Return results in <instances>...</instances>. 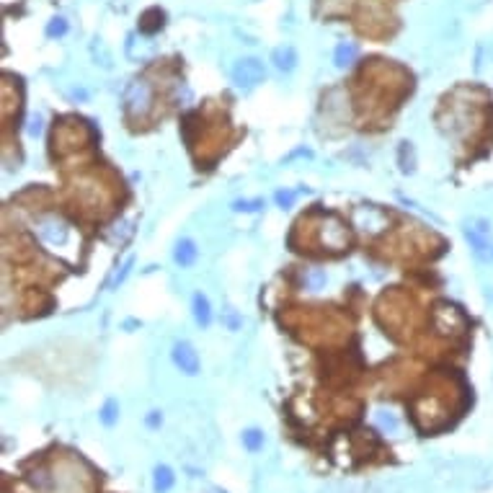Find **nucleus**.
<instances>
[{
	"instance_id": "obj_1",
	"label": "nucleus",
	"mask_w": 493,
	"mask_h": 493,
	"mask_svg": "<svg viewBox=\"0 0 493 493\" xmlns=\"http://www.w3.org/2000/svg\"><path fill=\"white\" fill-rule=\"evenodd\" d=\"M264 78H267V68H264V62L256 57H243L233 65V83H235L238 88H243V90L256 88Z\"/></svg>"
},
{
	"instance_id": "obj_2",
	"label": "nucleus",
	"mask_w": 493,
	"mask_h": 493,
	"mask_svg": "<svg viewBox=\"0 0 493 493\" xmlns=\"http://www.w3.org/2000/svg\"><path fill=\"white\" fill-rule=\"evenodd\" d=\"M124 104L132 114H145L153 104V88L148 86V80H132L124 90Z\"/></svg>"
},
{
	"instance_id": "obj_3",
	"label": "nucleus",
	"mask_w": 493,
	"mask_h": 493,
	"mask_svg": "<svg viewBox=\"0 0 493 493\" xmlns=\"http://www.w3.org/2000/svg\"><path fill=\"white\" fill-rule=\"evenodd\" d=\"M171 359H173V365H176L178 369L188 377L199 375V369H202L199 354L194 351V346L188 344V341H176L173 349H171Z\"/></svg>"
},
{
	"instance_id": "obj_4",
	"label": "nucleus",
	"mask_w": 493,
	"mask_h": 493,
	"mask_svg": "<svg viewBox=\"0 0 493 493\" xmlns=\"http://www.w3.org/2000/svg\"><path fill=\"white\" fill-rule=\"evenodd\" d=\"M197 256H199V248L191 238H181V240L176 243V248H173V261H176L181 269L194 267Z\"/></svg>"
},
{
	"instance_id": "obj_5",
	"label": "nucleus",
	"mask_w": 493,
	"mask_h": 493,
	"mask_svg": "<svg viewBox=\"0 0 493 493\" xmlns=\"http://www.w3.org/2000/svg\"><path fill=\"white\" fill-rule=\"evenodd\" d=\"M271 62L279 72H292L297 68V50L292 44H282L271 52Z\"/></svg>"
},
{
	"instance_id": "obj_6",
	"label": "nucleus",
	"mask_w": 493,
	"mask_h": 493,
	"mask_svg": "<svg viewBox=\"0 0 493 493\" xmlns=\"http://www.w3.org/2000/svg\"><path fill=\"white\" fill-rule=\"evenodd\" d=\"M173 485H176V473H173V467H168V465H155V470H153V491L168 493Z\"/></svg>"
},
{
	"instance_id": "obj_7",
	"label": "nucleus",
	"mask_w": 493,
	"mask_h": 493,
	"mask_svg": "<svg viewBox=\"0 0 493 493\" xmlns=\"http://www.w3.org/2000/svg\"><path fill=\"white\" fill-rule=\"evenodd\" d=\"M191 313H194V320L202 328H207L212 323V307H209V300L202 292H197L194 300H191Z\"/></svg>"
},
{
	"instance_id": "obj_8",
	"label": "nucleus",
	"mask_w": 493,
	"mask_h": 493,
	"mask_svg": "<svg viewBox=\"0 0 493 493\" xmlns=\"http://www.w3.org/2000/svg\"><path fill=\"white\" fill-rule=\"evenodd\" d=\"M163 23H166V13L160 8H150L142 13V19H139V31L142 34H155V31L163 29Z\"/></svg>"
},
{
	"instance_id": "obj_9",
	"label": "nucleus",
	"mask_w": 493,
	"mask_h": 493,
	"mask_svg": "<svg viewBox=\"0 0 493 493\" xmlns=\"http://www.w3.org/2000/svg\"><path fill=\"white\" fill-rule=\"evenodd\" d=\"M240 442H243V447H246L248 452H261L264 450V444H267V434L258 429V426H251V429H246L243 434H240Z\"/></svg>"
},
{
	"instance_id": "obj_10",
	"label": "nucleus",
	"mask_w": 493,
	"mask_h": 493,
	"mask_svg": "<svg viewBox=\"0 0 493 493\" xmlns=\"http://www.w3.org/2000/svg\"><path fill=\"white\" fill-rule=\"evenodd\" d=\"M356 59V47L351 44V41H341L338 47H336V52H334V65L336 68H349L351 62Z\"/></svg>"
},
{
	"instance_id": "obj_11",
	"label": "nucleus",
	"mask_w": 493,
	"mask_h": 493,
	"mask_svg": "<svg viewBox=\"0 0 493 493\" xmlns=\"http://www.w3.org/2000/svg\"><path fill=\"white\" fill-rule=\"evenodd\" d=\"M39 233H41V238H47L50 243H62V240H65V227L59 225V222H55V220L41 222Z\"/></svg>"
},
{
	"instance_id": "obj_12",
	"label": "nucleus",
	"mask_w": 493,
	"mask_h": 493,
	"mask_svg": "<svg viewBox=\"0 0 493 493\" xmlns=\"http://www.w3.org/2000/svg\"><path fill=\"white\" fill-rule=\"evenodd\" d=\"M99 421L104 426H117L119 424V403L114 400V398H109L106 403H104V408L99 411Z\"/></svg>"
},
{
	"instance_id": "obj_13",
	"label": "nucleus",
	"mask_w": 493,
	"mask_h": 493,
	"mask_svg": "<svg viewBox=\"0 0 493 493\" xmlns=\"http://www.w3.org/2000/svg\"><path fill=\"white\" fill-rule=\"evenodd\" d=\"M233 209L235 212H258V209H264V199H235L233 202Z\"/></svg>"
},
{
	"instance_id": "obj_14",
	"label": "nucleus",
	"mask_w": 493,
	"mask_h": 493,
	"mask_svg": "<svg viewBox=\"0 0 493 493\" xmlns=\"http://www.w3.org/2000/svg\"><path fill=\"white\" fill-rule=\"evenodd\" d=\"M375 418H377V426H380L383 432H387V434H395V432H398V418H395L393 414H387V411H380Z\"/></svg>"
},
{
	"instance_id": "obj_15",
	"label": "nucleus",
	"mask_w": 493,
	"mask_h": 493,
	"mask_svg": "<svg viewBox=\"0 0 493 493\" xmlns=\"http://www.w3.org/2000/svg\"><path fill=\"white\" fill-rule=\"evenodd\" d=\"M68 34V19H62V16H57V19H52L50 23H47V37H65Z\"/></svg>"
},
{
	"instance_id": "obj_16",
	"label": "nucleus",
	"mask_w": 493,
	"mask_h": 493,
	"mask_svg": "<svg viewBox=\"0 0 493 493\" xmlns=\"http://www.w3.org/2000/svg\"><path fill=\"white\" fill-rule=\"evenodd\" d=\"M305 284H307V289H320V287L326 284V271H320V269H313V271L305 276Z\"/></svg>"
},
{
	"instance_id": "obj_17",
	"label": "nucleus",
	"mask_w": 493,
	"mask_h": 493,
	"mask_svg": "<svg viewBox=\"0 0 493 493\" xmlns=\"http://www.w3.org/2000/svg\"><path fill=\"white\" fill-rule=\"evenodd\" d=\"M274 202H276V207H282V209H289L292 204H295V191H287V188H279L274 194Z\"/></svg>"
},
{
	"instance_id": "obj_18",
	"label": "nucleus",
	"mask_w": 493,
	"mask_h": 493,
	"mask_svg": "<svg viewBox=\"0 0 493 493\" xmlns=\"http://www.w3.org/2000/svg\"><path fill=\"white\" fill-rule=\"evenodd\" d=\"M132 267H135V258L129 256L127 261H124V267H122V271H117V276L111 279V287H119V284H122V282H124V279H127V276H129V271H132Z\"/></svg>"
},
{
	"instance_id": "obj_19",
	"label": "nucleus",
	"mask_w": 493,
	"mask_h": 493,
	"mask_svg": "<svg viewBox=\"0 0 493 493\" xmlns=\"http://www.w3.org/2000/svg\"><path fill=\"white\" fill-rule=\"evenodd\" d=\"M222 320H225V326L230 328V331H238V328L243 326V320H240V316H238V313H233V310H227L225 318H222Z\"/></svg>"
},
{
	"instance_id": "obj_20",
	"label": "nucleus",
	"mask_w": 493,
	"mask_h": 493,
	"mask_svg": "<svg viewBox=\"0 0 493 493\" xmlns=\"http://www.w3.org/2000/svg\"><path fill=\"white\" fill-rule=\"evenodd\" d=\"M160 424H163V414H160V411H150V414L145 416V426H148V429H160Z\"/></svg>"
},
{
	"instance_id": "obj_21",
	"label": "nucleus",
	"mask_w": 493,
	"mask_h": 493,
	"mask_svg": "<svg viewBox=\"0 0 493 493\" xmlns=\"http://www.w3.org/2000/svg\"><path fill=\"white\" fill-rule=\"evenodd\" d=\"M29 135L31 137H39L41 135V117L37 114V117L31 119V124H29Z\"/></svg>"
},
{
	"instance_id": "obj_22",
	"label": "nucleus",
	"mask_w": 493,
	"mask_h": 493,
	"mask_svg": "<svg viewBox=\"0 0 493 493\" xmlns=\"http://www.w3.org/2000/svg\"><path fill=\"white\" fill-rule=\"evenodd\" d=\"M491 258H493V248H491Z\"/></svg>"
}]
</instances>
